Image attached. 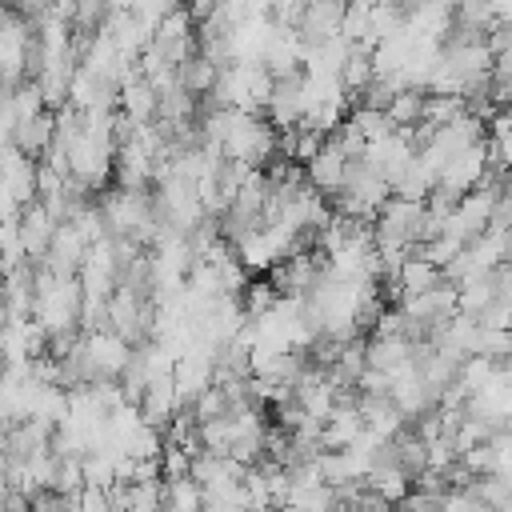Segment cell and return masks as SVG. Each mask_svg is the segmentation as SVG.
Masks as SVG:
<instances>
[{"label": "cell", "instance_id": "7402d4cb", "mask_svg": "<svg viewBox=\"0 0 512 512\" xmlns=\"http://www.w3.org/2000/svg\"><path fill=\"white\" fill-rule=\"evenodd\" d=\"M328 140H332V144H336V148H340L348 160H364V156H368V148H372V144L360 136V128H356L352 120H344V124H340V128H336Z\"/></svg>", "mask_w": 512, "mask_h": 512}, {"label": "cell", "instance_id": "603a6c76", "mask_svg": "<svg viewBox=\"0 0 512 512\" xmlns=\"http://www.w3.org/2000/svg\"><path fill=\"white\" fill-rule=\"evenodd\" d=\"M464 252V244L456 240V236H440V240H432V244H424L416 256H424L428 264H436V268H448L456 256Z\"/></svg>", "mask_w": 512, "mask_h": 512}, {"label": "cell", "instance_id": "e0dca14e", "mask_svg": "<svg viewBox=\"0 0 512 512\" xmlns=\"http://www.w3.org/2000/svg\"><path fill=\"white\" fill-rule=\"evenodd\" d=\"M424 100H428V92H420V88H408V92L392 96L388 120L396 124V132H408V128H416L424 120Z\"/></svg>", "mask_w": 512, "mask_h": 512}, {"label": "cell", "instance_id": "5b68a950", "mask_svg": "<svg viewBox=\"0 0 512 512\" xmlns=\"http://www.w3.org/2000/svg\"><path fill=\"white\" fill-rule=\"evenodd\" d=\"M348 164H352V160H348V156L328 140V144H324V152L308 164V184H312L320 196H328V200H332V196H340V192L348 188Z\"/></svg>", "mask_w": 512, "mask_h": 512}, {"label": "cell", "instance_id": "6da1fadb", "mask_svg": "<svg viewBox=\"0 0 512 512\" xmlns=\"http://www.w3.org/2000/svg\"><path fill=\"white\" fill-rule=\"evenodd\" d=\"M344 16H348V4H336V0H316V4H308L304 24L296 28L300 44H304V48H324V44L340 40Z\"/></svg>", "mask_w": 512, "mask_h": 512}, {"label": "cell", "instance_id": "8fae6325", "mask_svg": "<svg viewBox=\"0 0 512 512\" xmlns=\"http://www.w3.org/2000/svg\"><path fill=\"white\" fill-rule=\"evenodd\" d=\"M440 284H448L444 268L428 264L424 256H408V264L400 268V288H404V300L424 296V292H432V288H440Z\"/></svg>", "mask_w": 512, "mask_h": 512}, {"label": "cell", "instance_id": "44dd1931", "mask_svg": "<svg viewBox=\"0 0 512 512\" xmlns=\"http://www.w3.org/2000/svg\"><path fill=\"white\" fill-rule=\"evenodd\" d=\"M228 408H232L228 392H224L220 384H212V388H208V392H200V400L192 404V416H196V424H208V420L228 416Z\"/></svg>", "mask_w": 512, "mask_h": 512}, {"label": "cell", "instance_id": "4fadbf2b", "mask_svg": "<svg viewBox=\"0 0 512 512\" xmlns=\"http://www.w3.org/2000/svg\"><path fill=\"white\" fill-rule=\"evenodd\" d=\"M220 80H224V72L208 60V56H192L184 68H180V84L200 100V96H216V88H220Z\"/></svg>", "mask_w": 512, "mask_h": 512}, {"label": "cell", "instance_id": "ba28073f", "mask_svg": "<svg viewBox=\"0 0 512 512\" xmlns=\"http://www.w3.org/2000/svg\"><path fill=\"white\" fill-rule=\"evenodd\" d=\"M120 112L140 128V124H156L160 120V96H156V88L140 76V80H132V84H124L120 88Z\"/></svg>", "mask_w": 512, "mask_h": 512}, {"label": "cell", "instance_id": "5bb4252c", "mask_svg": "<svg viewBox=\"0 0 512 512\" xmlns=\"http://www.w3.org/2000/svg\"><path fill=\"white\" fill-rule=\"evenodd\" d=\"M392 456H396V468H404L412 480H416L420 472H428V444L416 436L412 424L392 440Z\"/></svg>", "mask_w": 512, "mask_h": 512}, {"label": "cell", "instance_id": "d4e9b609", "mask_svg": "<svg viewBox=\"0 0 512 512\" xmlns=\"http://www.w3.org/2000/svg\"><path fill=\"white\" fill-rule=\"evenodd\" d=\"M396 512H444V500H432V496H424V492H412Z\"/></svg>", "mask_w": 512, "mask_h": 512}, {"label": "cell", "instance_id": "277c9868", "mask_svg": "<svg viewBox=\"0 0 512 512\" xmlns=\"http://www.w3.org/2000/svg\"><path fill=\"white\" fill-rule=\"evenodd\" d=\"M20 244H24V256L32 260V264H44L48 260V252H52V240H56V220L44 212V204L36 200V204H28L24 212H20Z\"/></svg>", "mask_w": 512, "mask_h": 512}, {"label": "cell", "instance_id": "cb8c5ba5", "mask_svg": "<svg viewBox=\"0 0 512 512\" xmlns=\"http://www.w3.org/2000/svg\"><path fill=\"white\" fill-rule=\"evenodd\" d=\"M68 512H116L112 500H108V488H84L76 500H68Z\"/></svg>", "mask_w": 512, "mask_h": 512}, {"label": "cell", "instance_id": "ac0fdd59", "mask_svg": "<svg viewBox=\"0 0 512 512\" xmlns=\"http://www.w3.org/2000/svg\"><path fill=\"white\" fill-rule=\"evenodd\" d=\"M464 112H468V100H464V96H428L420 124H428V128L440 132V128H448V124H456Z\"/></svg>", "mask_w": 512, "mask_h": 512}, {"label": "cell", "instance_id": "9c48e42d", "mask_svg": "<svg viewBox=\"0 0 512 512\" xmlns=\"http://www.w3.org/2000/svg\"><path fill=\"white\" fill-rule=\"evenodd\" d=\"M416 360V344L408 340V336H392V340H376V336H368V368H376V372H400L404 364H412Z\"/></svg>", "mask_w": 512, "mask_h": 512}, {"label": "cell", "instance_id": "30bf717a", "mask_svg": "<svg viewBox=\"0 0 512 512\" xmlns=\"http://www.w3.org/2000/svg\"><path fill=\"white\" fill-rule=\"evenodd\" d=\"M412 476L404 472V468H396V464H380V468H372V476L364 480V488L368 492H376L380 500H388L392 508H400L408 496H412Z\"/></svg>", "mask_w": 512, "mask_h": 512}, {"label": "cell", "instance_id": "3957f363", "mask_svg": "<svg viewBox=\"0 0 512 512\" xmlns=\"http://www.w3.org/2000/svg\"><path fill=\"white\" fill-rule=\"evenodd\" d=\"M484 180H488V140L464 148V152L452 156V164L440 172V188H452V192H460V196L476 192Z\"/></svg>", "mask_w": 512, "mask_h": 512}, {"label": "cell", "instance_id": "2e32d148", "mask_svg": "<svg viewBox=\"0 0 512 512\" xmlns=\"http://www.w3.org/2000/svg\"><path fill=\"white\" fill-rule=\"evenodd\" d=\"M240 304H244V316H248V320H264V316H272V312L284 304V296H280V292L272 288V280L264 276V280H252V284L244 288Z\"/></svg>", "mask_w": 512, "mask_h": 512}, {"label": "cell", "instance_id": "9a60e30c", "mask_svg": "<svg viewBox=\"0 0 512 512\" xmlns=\"http://www.w3.org/2000/svg\"><path fill=\"white\" fill-rule=\"evenodd\" d=\"M204 504H208V496L192 476L164 480V512H204Z\"/></svg>", "mask_w": 512, "mask_h": 512}, {"label": "cell", "instance_id": "7c38bea8", "mask_svg": "<svg viewBox=\"0 0 512 512\" xmlns=\"http://www.w3.org/2000/svg\"><path fill=\"white\" fill-rule=\"evenodd\" d=\"M456 288H460V316L480 320L496 304V272H480V276H472Z\"/></svg>", "mask_w": 512, "mask_h": 512}, {"label": "cell", "instance_id": "ffe728a7", "mask_svg": "<svg viewBox=\"0 0 512 512\" xmlns=\"http://www.w3.org/2000/svg\"><path fill=\"white\" fill-rule=\"evenodd\" d=\"M292 504L300 512H340V492L328 488V484H316V488H304V492H292Z\"/></svg>", "mask_w": 512, "mask_h": 512}, {"label": "cell", "instance_id": "7a4b0ae2", "mask_svg": "<svg viewBox=\"0 0 512 512\" xmlns=\"http://www.w3.org/2000/svg\"><path fill=\"white\" fill-rule=\"evenodd\" d=\"M132 344L128 340H120L116 332H92L88 336V360H92V372H96V384L100 380H120L124 372H128V364H132Z\"/></svg>", "mask_w": 512, "mask_h": 512}, {"label": "cell", "instance_id": "52a82bcc", "mask_svg": "<svg viewBox=\"0 0 512 512\" xmlns=\"http://www.w3.org/2000/svg\"><path fill=\"white\" fill-rule=\"evenodd\" d=\"M8 144H16L28 160L40 164V160L56 148V112H44V116H36V120H24Z\"/></svg>", "mask_w": 512, "mask_h": 512}, {"label": "cell", "instance_id": "d6986e66", "mask_svg": "<svg viewBox=\"0 0 512 512\" xmlns=\"http://www.w3.org/2000/svg\"><path fill=\"white\" fill-rule=\"evenodd\" d=\"M472 492H476V500H480L488 512H508V508H512V484H508L504 476H480V480L472 484Z\"/></svg>", "mask_w": 512, "mask_h": 512}, {"label": "cell", "instance_id": "8992f818", "mask_svg": "<svg viewBox=\"0 0 512 512\" xmlns=\"http://www.w3.org/2000/svg\"><path fill=\"white\" fill-rule=\"evenodd\" d=\"M364 432H368V424L360 416V404H336L332 416L324 420L320 444H324V452H348Z\"/></svg>", "mask_w": 512, "mask_h": 512}]
</instances>
